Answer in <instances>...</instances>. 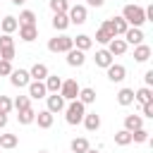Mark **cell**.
Listing matches in <instances>:
<instances>
[{
	"label": "cell",
	"instance_id": "30bf717a",
	"mask_svg": "<svg viewBox=\"0 0 153 153\" xmlns=\"http://www.w3.org/2000/svg\"><path fill=\"white\" fill-rule=\"evenodd\" d=\"M65 55H67V65H69V67H81V65L86 62V53L79 50V48H72V50H67Z\"/></svg>",
	"mask_w": 153,
	"mask_h": 153
},
{
	"label": "cell",
	"instance_id": "83f0119b",
	"mask_svg": "<svg viewBox=\"0 0 153 153\" xmlns=\"http://www.w3.org/2000/svg\"><path fill=\"white\" fill-rule=\"evenodd\" d=\"M19 115H17V120H19V124H31L33 120H36V110L29 105V108H24V110H17Z\"/></svg>",
	"mask_w": 153,
	"mask_h": 153
},
{
	"label": "cell",
	"instance_id": "f6af8a7d",
	"mask_svg": "<svg viewBox=\"0 0 153 153\" xmlns=\"http://www.w3.org/2000/svg\"><path fill=\"white\" fill-rule=\"evenodd\" d=\"M86 153H100V151H96V148H88V151H86Z\"/></svg>",
	"mask_w": 153,
	"mask_h": 153
},
{
	"label": "cell",
	"instance_id": "d6986e66",
	"mask_svg": "<svg viewBox=\"0 0 153 153\" xmlns=\"http://www.w3.org/2000/svg\"><path fill=\"white\" fill-rule=\"evenodd\" d=\"M0 29H2V33H14V31L19 29V22H17V17H12V14L2 17V19H0Z\"/></svg>",
	"mask_w": 153,
	"mask_h": 153
},
{
	"label": "cell",
	"instance_id": "f35d334b",
	"mask_svg": "<svg viewBox=\"0 0 153 153\" xmlns=\"http://www.w3.org/2000/svg\"><path fill=\"white\" fill-rule=\"evenodd\" d=\"M12 69H14V67H12L10 60H0V76H10Z\"/></svg>",
	"mask_w": 153,
	"mask_h": 153
},
{
	"label": "cell",
	"instance_id": "f546056e",
	"mask_svg": "<svg viewBox=\"0 0 153 153\" xmlns=\"http://www.w3.org/2000/svg\"><path fill=\"white\" fill-rule=\"evenodd\" d=\"M69 148H72V153H86L91 146H88V141H86L84 136H76V139H72Z\"/></svg>",
	"mask_w": 153,
	"mask_h": 153
},
{
	"label": "cell",
	"instance_id": "6da1fadb",
	"mask_svg": "<svg viewBox=\"0 0 153 153\" xmlns=\"http://www.w3.org/2000/svg\"><path fill=\"white\" fill-rule=\"evenodd\" d=\"M122 19L129 24V26H141L146 22V12L141 5H124L122 7Z\"/></svg>",
	"mask_w": 153,
	"mask_h": 153
},
{
	"label": "cell",
	"instance_id": "836d02e7",
	"mask_svg": "<svg viewBox=\"0 0 153 153\" xmlns=\"http://www.w3.org/2000/svg\"><path fill=\"white\" fill-rule=\"evenodd\" d=\"M115 143H117V146H129V143H131V131L120 129V131L115 134Z\"/></svg>",
	"mask_w": 153,
	"mask_h": 153
},
{
	"label": "cell",
	"instance_id": "d6a6232c",
	"mask_svg": "<svg viewBox=\"0 0 153 153\" xmlns=\"http://www.w3.org/2000/svg\"><path fill=\"white\" fill-rule=\"evenodd\" d=\"M112 38H115V36H112V33H110L103 24H100V26H98V31H96V41H98V43H103V45H108Z\"/></svg>",
	"mask_w": 153,
	"mask_h": 153
},
{
	"label": "cell",
	"instance_id": "7c38bea8",
	"mask_svg": "<svg viewBox=\"0 0 153 153\" xmlns=\"http://www.w3.org/2000/svg\"><path fill=\"white\" fill-rule=\"evenodd\" d=\"M45 100H48V108H45V110H50L53 115L65 110V98H62L60 93H50V96H45Z\"/></svg>",
	"mask_w": 153,
	"mask_h": 153
},
{
	"label": "cell",
	"instance_id": "2e32d148",
	"mask_svg": "<svg viewBox=\"0 0 153 153\" xmlns=\"http://www.w3.org/2000/svg\"><path fill=\"white\" fill-rule=\"evenodd\" d=\"M19 38H22V41H26V43L36 41V38H38V26H36V24H29V26H19Z\"/></svg>",
	"mask_w": 153,
	"mask_h": 153
},
{
	"label": "cell",
	"instance_id": "52a82bcc",
	"mask_svg": "<svg viewBox=\"0 0 153 153\" xmlns=\"http://www.w3.org/2000/svg\"><path fill=\"white\" fill-rule=\"evenodd\" d=\"M29 81H31L29 69H12V72H10V84H12V86L24 88V86H29Z\"/></svg>",
	"mask_w": 153,
	"mask_h": 153
},
{
	"label": "cell",
	"instance_id": "4316f807",
	"mask_svg": "<svg viewBox=\"0 0 153 153\" xmlns=\"http://www.w3.org/2000/svg\"><path fill=\"white\" fill-rule=\"evenodd\" d=\"M74 41V48H79V50H91V45H93V38L91 36H86V33H79L76 38H72Z\"/></svg>",
	"mask_w": 153,
	"mask_h": 153
},
{
	"label": "cell",
	"instance_id": "74e56055",
	"mask_svg": "<svg viewBox=\"0 0 153 153\" xmlns=\"http://www.w3.org/2000/svg\"><path fill=\"white\" fill-rule=\"evenodd\" d=\"M0 112H5V115L12 112V98L10 96H0Z\"/></svg>",
	"mask_w": 153,
	"mask_h": 153
},
{
	"label": "cell",
	"instance_id": "484cf974",
	"mask_svg": "<svg viewBox=\"0 0 153 153\" xmlns=\"http://www.w3.org/2000/svg\"><path fill=\"white\" fill-rule=\"evenodd\" d=\"M67 26H69V17H67L65 12L53 14V29H55V31H65Z\"/></svg>",
	"mask_w": 153,
	"mask_h": 153
},
{
	"label": "cell",
	"instance_id": "ffe728a7",
	"mask_svg": "<svg viewBox=\"0 0 153 153\" xmlns=\"http://www.w3.org/2000/svg\"><path fill=\"white\" fill-rule=\"evenodd\" d=\"M48 74H50V72H48V67H45L43 62H36V65H33V67L29 69V76H31L33 81H43V79H45Z\"/></svg>",
	"mask_w": 153,
	"mask_h": 153
},
{
	"label": "cell",
	"instance_id": "e0dca14e",
	"mask_svg": "<svg viewBox=\"0 0 153 153\" xmlns=\"http://www.w3.org/2000/svg\"><path fill=\"white\" fill-rule=\"evenodd\" d=\"M151 45H146V43H139V45H134V60L136 62H148L151 60Z\"/></svg>",
	"mask_w": 153,
	"mask_h": 153
},
{
	"label": "cell",
	"instance_id": "7bdbcfd3",
	"mask_svg": "<svg viewBox=\"0 0 153 153\" xmlns=\"http://www.w3.org/2000/svg\"><path fill=\"white\" fill-rule=\"evenodd\" d=\"M86 2H88L91 7H103V2H105V0H86Z\"/></svg>",
	"mask_w": 153,
	"mask_h": 153
},
{
	"label": "cell",
	"instance_id": "7a4b0ae2",
	"mask_svg": "<svg viewBox=\"0 0 153 153\" xmlns=\"http://www.w3.org/2000/svg\"><path fill=\"white\" fill-rule=\"evenodd\" d=\"M84 115H86V105L81 103V100H69V105L65 108V120H67V124H81V120H84Z\"/></svg>",
	"mask_w": 153,
	"mask_h": 153
},
{
	"label": "cell",
	"instance_id": "277c9868",
	"mask_svg": "<svg viewBox=\"0 0 153 153\" xmlns=\"http://www.w3.org/2000/svg\"><path fill=\"white\" fill-rule=\"evenodd\" d=\"M103 26H105L112 36H124V31L129 29V24L122 19V14H120V17H110V19H105V22H103Z\"/></svg>",
	"mask_w": 153,
	"mask_h": 153
},
{
	"label": "cell",
	"instance_id": "60d3db41",
	"mask_svg": "<svg viewBox=\"0 0 153 153\" xmlns=\"http://www.w3.org/2000/svg\"><path fill=\"white\" fill-rule=\"evenodd\" d=\"M143 84H146V86H153V69H148V72L143 74Z\"/></svg>",
	"mask_w": 153,
	"mask_h": 153
},
{
	"label": "cell",
	"instance_id": "44dd1931",
	"mask_svg": "<svg viewBox=\"0 0 153 153\" xmlns=\"http://www.w3.org/2000/svg\"><path fill=\"white\" fill-rule=\"evenodd\" d=\"M81 122H84V127L88 131H98L100 129V115H96V112H86Z\"/></svg>",
	"mask_w": 153,
	"mask_h": 153
},
{
	"label": "cell",
	"instance_id": "3957f363",
	"mask_svg": "<svg viewBox=\"0 0 153 153\" xmlns=\"http://www.w3.org/2000/svg\"><path fill=\"white\" fill-rule=\"evenodd\" d=\"M72 48H74V41H72V36H67V33H60V36H55V38L48 41V50H50V53H67V50H72Z\"/></svg>",
	"mask_w": 153,
	"mask_h": 153
},
{
	"label": "cell",
	"instance_id": "9c48e42d",
	"mask_svg": "<svg viewBox=\"0 0 153 153\" xmlns=\"http://www.w3.org/2000/svg\"><path fill=\"white\" fill-rule=\"evenodd\" d=\"M108 69V79L112 81V84H120V81H124V76H127V67L124 65H110V67H105Z\"/></svg>",
	"mask_w": 153,
	"mask_h": 153
},
{
	"label": "cell",
	"instance_id": "7402d4cb",
	"mask_svg": "<svg viewBox=\"0 0 153 153\" xmlns=\"http://www.w3.org/2000/svg\"><path fill=\"white\" fill-rule=\"evenodd\" d=\"M43 84H45V91H48V93H57L60 86H62V79H60L57 74H48V76L43 79Z\"/></svg>",
	"mask_w": 153,
	"mask_h": 153
},
{
	"label": "cell",
	"instance_id": "8fae6325",
	"mask_svg": "<svg viewBox=\"0 0 153 153\" xmlns=\"http://www.w3.org/2000/svg\"><path fill=\"white\" fill-rule=\"evenodd\" d=\"M127 45H129V43H127L124 38L115 36V38H112V41L108 43V53H110L112 57H115V55H124V53H127Z\"/></svg>",
	"mask_w": 153,
	"mask_h": 153
},
{
	"label": "cell",
	"instance_id": "5bb4252c",
	"mask_svg": "<svg viewBox=\"0 0 153 153\" xmlns=\"http://www.w3.org/2000/svg\"><path fill=\"white\" fill-rule=\"evenodd\" d=\"M124 41H127V43H134V45L143 43V31H141V26H129V29L124 31Z\"/></svg>",
	"mask_w": 153,
	"mask_h": 153
},
{
	"label": "cell",
	"instance_id": "8d00e7d4",
	"mask_svg": "<svg viewBox=\"0 0 153 153\" xmlns=\"http://www.w3.org/2000/svg\"><path fill=\"white\" fill-rule=\"evenodd\" d=\"M31 105V98L29 96H17L14 100H12V108L14 110H24V108H29Z\"/></svg>",
	"mask_w": 153,
	"mask_h": 153
},
{
	"label": "cell",
	"instance_id": "ee69618b",
	"mask_svg": "<svg viewBox=\"0 0 153 153\" xmlns=\"http://www.w3.org/2000/svg\"><path fill=\"white\" fill-rule=\"evenodd\" d=\"M10 2H12V5H24L26 0H10Z\"/></svg>",
	"mask_w": 153,
	"mask_h": 153
},
{
	"label": "cell",
	"instance_id": "4dcf8cb0",
	"mask_svg": "<svg viewBox=\"0 0 153 153\" xmlns=\"http://www.w3.org/2000/svg\"><path fill=\"white\" fill-rule=\"evenodd\" d=\"M17 22H19V26L36 24V12H31V10H22V12H19V17H17Z\"/></svg>",
	"mask_w": 153,
	"mask_h": 153
},
{
	"label": "cell",
	"instance_id": "f1b7e54d",
	"mask_svg": "<svg viewBox=\"0 0 153 153\" xmlns=\"http://www.w3.org/2000/svg\"><path fill=\"white\" fill-rule=\"evenodd\" d=\"M139 127H143V117H141V115H127V117H124V129H127V131H134V129H139Z\"/></svg>",
	"mask_w": 153,
	"mask_h": 153
},
{
	"label": "cell",
	"instance_id": "8992f818",
	"mask_svg": "<svg viewBox=\"0 0 153 153\" xmlns=\"http://www.w3.org/2000/svg\"><path fill=\"white\" fill-rule=\"evenodd\" d=\"M79 84H76V79H62V86H60V96L65 98V100H74L76 96H79Z\"/></svg>",
	"mask_w": 153,
	"mask_h": 153
},
{
	"label": "cell",
	"instance_id": "4fadbf2b",
	"mask_svg": "<svg viewBox=\"0 0 153 153\" xmlns=\"http://www.w3.org/2000/svg\"><path fill=\"white\" fill-rule=\"evenodd\" d=\"M26 88H29V98H36V100L48 96V91H45V84H43V81H33V79H31Z\"/></svg>",
	"mask_w": 153,
	"mask_h": 153
},
{
	"label": "cell",
	"instance_id": "9a60e30c",
	"mask_svg": "<svg viewBox=\"0 0 153 153\" xmlns=\"http://www.w3.org/2000/svg\"><path fill=\"white\" fill-rule=\"evenodd\" d=\"M53 120H55V115L50 112V110H41V112H36V124L41 127V129H50L53 127Z\"/></svg>",
	"mask_w": 153,
	"mask_h": 153
},
{
	"label": "cell",
	"instance_id": "cb8c5ba5",
	"mask_svg": "<svg viewBox=\"0 0 153 153\" xmlns=\"http://www.w3.org/2000/svg\"><path fill=\"white\" fill-rule=\"evenodd\" d=\"M76 100H81L84 105H91V103H96V88H91V86H86V88H79V96H76Z\"/></svg>",
	"mask_w": 153,
	"mask_h": 153
},
{
	"label": "cell",
	"instance_id": "bcb514c9",
	"mask_svg": "<svg viewBox=\"0 0 153 153\" xmlns=\"http://www.w3.org/2000/svg\"><path fill=\"white\" fill-rule=\"evenodd\" d=\"M38 153H48V151H38Z\"/></svg>",
	"mask_w": 153,
	"mask_h": 153
},
{
	"label": "cell",
	"instance_id": "d4e9b609",
	"mask_svg": "<svg viewBox=\"0 0 153 153\" xmlns=\"http://www.w3.org/2000/svg\"><path fill=\"white\" fill-rule=\"evenodd\" d=\"M117 103L124 105V108L131 105V103H134V88H127V86L120 88V91H117Z\"/></svg>",
	"mask_w": 153,
	"mask_h": 153
},
{
	"label": "cell",
	"instance_id": "1f68e13d",
	"mask_svg": "<svg viewBox=\"0 0 153 153\" xmlns=\"http://www.w3.org/2000/svg\"><path fill=\"white\" fill-rule=\"evenodd\" d=\"M19 136L17 134H0V148H17Z\"/></svg>",
	"mask_w": 153,
	"mask_h": 153
},
{
	"label": "cell",
	"instance_id": "d590c367",
	"mask_svg": "<svg viewBox=\"0 0 153 153\" xmlns=\"http://www.w3.org/2000/svg\"><path fill=\"white\" fill-rule=\"evenodd\" d=\"M146 141H148V131L143 127H139V129L131 131V143H146Z\"/></svg>",
	"mask_w": 153,
	"mask_h": 153
},
{
	"label": "cell",
	"instance_id": "ba28073f",
	"mask_svg": "<svg viewBox=\"0 0 153 153\" xmlns=\"http://www.w3.org/2000/svg\"><path fill=\"white\" fill-rule=\"evenodd\" d=\"M67 17H69V24H84L86 17H88V12H86L84 5H74V7L67 10Z\"/></svg>",
	"mask_w": 153,
	"mask_h": 153
},
{
	"label": "cell",
	"instance_id": "b9f144b4",
	"mask_svg": "<svg viewBox=\"0 0 153 153\" xmlns=\"http://www.w3.org/2000/svg\"><path fill=\"white\" fill-rule=\"evenodd\" d=\"M5 127H7V115L0 112V129H5Z\"/></svg>",
	"mask_w": 153,
	"mask_h": 153
},
{
	"label": "cell",
	"instance_id": "ab89813d",
	"mask_svg": "<svg viewBox=\"0 0 153 153\" xmlns=\"http://www.w3.org/2000/svg\"><path fill=\"white\" fill-rule=\"evenodd\" d=\"M141 110H143V115H141V117L153 120V100H151V103H143V105H141Z\"/></svg>",
	"mask_w": 153,
	"mask_h": 153
},
{
	"label": "cell",
	"instance_id": "e575fe53",
	"mask_svg": "<svg viewBox=\"0 0 153 153\" xmlns=\"http://www.w3.org/2000/svg\"><path fill=\"white\" fill-rule=\"evenodd\" d=\"M48 5H50V10L57 14V12H65L67 14V10H69V0H48Z\"/></svg>",
	"mask_w": 153,
	"mask_h": 153
},
{
	"label": "cell",
	"instance_id": "603a6c76",
	"mask_svg": "<svg viewBox=\"0 0 153 153\" xmlns=\"http://www.w3.org/2000/svg\"><path fill=\"white\" fill-rule=\"evenodd\" d=\"M134 100H136L139 105L151 103V100H153V91H151V86H141L139 91H134Z\"/></svg>",
	"mask_w": 153,
	"mask_h": 153
},
{
	"label": "cell",
	"instance_id": "ac0fdd59",
	"mask_svg": "<svg viewBox=\"0 0 153 153\" xmlns=\"http://www.w3.org/2000/svg\"><path fill=\"white\" fill-rule=\"evenodd\" d=\"M93 60H96V67H103V69H105V67H110V65L115 62V60H112V55L108 53V48L96 50V57H93Z\"/></svg>",
	"mask_w": 153,
	"mask_h": 153
},
{
	"label": "cell",
	"instance_id": "5b68a950",
	"mask_svg": "<svg viewBox=\"0 0 153 153\" xmlns=\"http://www.w3.org/2000/svg\"><path fill=\"white\" fill-rule=\"evenodd\" d=\"M0 60H14V38L12 33H2L0 36Z\"/></svg>",
	"mask_w": 153,
	"mask_h": 153
}]
</instances>
